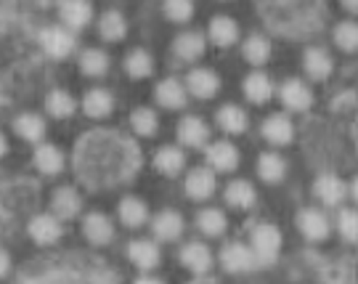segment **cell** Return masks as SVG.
I'll list each match as a JSON object with an SVG mask.
<instances>
[{
	"label": "cell",
	"instance_id": "cell-29",
	"mask_svg": "<svg viewBox=\"0 0 358 284\" xmlns=\"http://www.w3.org/2000/svg\"><path fill=\"white\" fill-rule=\"evenodd\" d=\"M120 220L128 226V229H138L149 220V207L143 205L138 197H125L120 202Z\"/></svg>",
	"mask_w": 358,
	"mask_h": 284
},
{
	"label": "cell",
	"instance_id": "cell-40",
	"mask_svg": "<svg viewBox=\"0 0 358 284\" xmlns=\"http://www.w3.org/2000/svg\"><path fill=\"white\" fill-rule=\"evenodd\" d=\"M334 43L337 48L345 53H356L358 48V27L353 22H343L334 27Z\"/></svg>",
	"mask_w": 358,
	"mask_h": 284
},
{
	"label": "cell",
	"instance_id": "cell-30",
	"mask_svg": "<svg viewBox=\"0 0 358 284\" xmlns=\"http://www.w3.org/2000/svg\"><path fill=\"white\" fill-rule=\"evenodd\" d=\"M257 176L266 183H279L287 176V162L276 152H266L257 159Z\"/></svg>",
	"mask_w": 358,
	"mask_h": 284
},
{
	"label": "cell",
	"instance_id": "cell-45",
	"mask_svg": "<svg viewBox=\"0 0 358 284\" xmlns=\"http://www.w3.org/2000/svg\"><path fill=\"white\" fill-rule=\"evenodd\" d=\"M6 152H8V141H6V136L0 133V157H6Z\"/></svg>",
	"mask_w": 358,
	"mask_h": 284
},
{
	"label": "cell",
	"instance_id": "cell-18",
	"mask_svg": "<svg viewBox=\"0 0 358 284\" xmlns=\"http://www.w3.org/2000/svg\"><path fill=\"white\" fill-rule=\"evenodd\" d=\"M205 48H207L205 35H199V32H183L173 43V53L178 56L180 62H196V59H202Z\"/></svg>",
	"mask_w": 358,
	"mask_h": 284
},
{
	"label": "cell",
	"instance_id": "cell-32",
	"mask_svg": "<svg viewBox=\"0 0 358 284\" xmlns=\"http://www.w3.org/2000/svg\"><path fill=\"white\" fill-rule=\"evenodd\" d=\"M255 186L250 181H231L229 189H226V202L231 207H236V210H250L255 205Z\"/></svg>",
	"mask_w": 358,
	"mask_h": 284
},
{
	"label": "cell",
	"instance_id": "cell-17",
	"mask_svg": "<svg viewBox=\"0 0 358 284\" xmlns=\"http://www.w3.org/2000/svg\"><path fill=\"white\" fill-rule=\"evenodd\" d=\"M180 263L194 274H207L213 269V253L202 242H189L180 250Z\"/></svg>",
	"mask_w": 358,
	"mask_h": 284
},
{
	"label": "cell",
	"instance_id": "cell-31",
	"mask_svg": "<svg viewBox=\"0 0 358 284\" xmlns=\"http://www.w3.org/2000/svg\"><path fill=\"white\" fill-rule=\"evenodd\" d=\"M217 125L226 130V133H244L247 130V112L236 104H226L217 109Z\"/></svg>",
	"mask_w": 358,
	"mask_h": 284
},
{
	"label": "cell",
	"instance_id": "cell-46",
	"mask_svg": "<svg viewBox=\"0 0 358 284\" xmlns=\"http://www.w3.org/2000/svg\"><path fill=\"white\" fill-rule=\"evenodd\" d=\"M136 284H162L159 279H154V276H143V279H138Z\"/></svg>",
	"mask_w": 358,
	"mask_h": 284
},
{
	"label": "cell",
	"instance_id": "cell-22",
	"mask_svg": "<svg viewBox=\"0 0 358 284\" xmlns=\"http://www.w3.org/2000/svg\"><path fill=\"white\" fill-rule=\"evenodd\" d=\"M83 109H85V115L93 117V120H103V117L112 115V109H115V96L109 91H103V88H93V91L85 93Z\"/></svg>",
	"mask_w": 358,
	"mask_h": 284
},
{
	"label": "cell",
	"instance_id": "cell-2",
	"mask_svg": "<svg viewBox=\"0 0 358 284\" xmlns=\"http://www.w3.org/2000/svg\"><path fill=\"white\" fill-rule=\"evenodd\" d=\"M250 250L255 260H263V263H271L276 260L279 250H282V232L271 223H260L252 232V239H250Z\"/></svg>",
	"mask_w": 358,
	"mask_h": 284
},
{
	"label": "cell",
	"instance_id": "cell-6",
	"mask_svg": "<svg viewBox=\"0 0 358 284\" xmlns=\"http://www.w3.org/2000/svg\"><path fill=\"white\" fill-rule=\"evenodd\" d=\"M40 43H43L45 53H51L53 59H64V56H69V53L75 51V38H72V32L64 29V27H48V29H43L40 32Z\"/></svg>",
	"mask_w": 358,
	"mask_h": 284
},
{
	"label": "cell",
	"instance_id": "cell-20",
	"mask_svg": "<svg viewBox=\"0 0 358 284\" xmlns=\"http://www.w3.org/2000/svg\"><path fill=\"white\" fill-rule=\"evenodd\" d=\"M90 19H93L90 0H66L62 6V22L66 24V29H83L90 24Z\"/></svg>",
	"mask_w": 358,
	"mask_h": 284
},
{
	"label": "cell",
	"instance_id": "cell-39",
	"mask_svg": "<svg viewBox=\"0 0 358 284\" xmlns=\"http://www.w3.org/2000/svg\"><path fill=\"white\" fill-rule=\"evenodd\" d=\"M45 109H48V115L51 117H59V120H64V117H72L77 109L75 99L69 96L66 91H53L48 99H45Z\"/></svg>",
	"mask_w": 358,
	"mask_h": 284
},
{
	"label": "cell",
	"instance_id": "cell-35",
	"mask_svg": "<svg viewBox=\"0 0 358 284\" xmlns=\"http://www.w3.org/2000/svg\"><path fill=\"white\" fill-rule=\"evenodd\" d=\"M125 72H128L133 80H143L149 78L154 72V62H152V53H146L143 48H136L125 56Z\"/></svg>",
	"mask_w": 358,
	"mask_h": 284
},
{
	"label": "cell",
	"instance_id": "cell-12",
	"mask_svg": "<svg viewBox=\"0 0 358 284\" xmlns=\"http://www.w3.org/2000/svg\"><path fill=\"white\" fill-rule=\"evenodd\" d=\"M215 173L210 168H194L189 173V178H186V194L196 199V202H202V199H210L213 194H215Z\"/></svg>",
	"mask_w": 358,
	"mask_h": 284
},
{
	"label": "cell",
	"instance_id": "cell-23",
	"mask_svg": "<svg viewBox=\"0 0 358 284\" xmlns=\"http://www.w3.org/2000/svg\"><path fill=\"white\" fill-rule=\"evenodd\" d=\"M186 99H189L186 85L178 83V80L167 78L157 85V101L162 104L165 109H183V106H186Z\"/></svg>",
	"mask_w": 358,
	"mask_h": 284
},
{
	"label": "cell",
	"instance_id": "cell-19",
	"mask_svg": "<svg viewBox=\"0 0 358 284\" xmlns=\"http://www.w3.org/2000/svg\"><path fill=\"white\" fill-rule=\"evenodd\" d=\"M303 66H306L308 78L313 80H327L329 75H332L334 69V62L332 56L324 51V48H319V45H313V48H308L306 56H303Z\"/></svg>",
	"mask_w": 358,
	"mask_h": 284
},
{
	"label": "cell",
	"instance_id": "cell-14",
	"mask_svg": "<svg viewBox=\"0 0 358 284\" xmlns=\"http://www.w3.org/2000/svg\"><path fill=\"white\" fill-rule=\"evenodd\" d=\"M260 130H263V139L268 143H273V146H287V143H292V139H294V128L287 115L266 117V122H263Z\"/></svg>",
	"mask_w": 358,
	"mask_h": 284
},
{
	"label": "cell",
	"instance_id": "cell-13",
	"mask_svg": "<svg viewBox=\"0 0 358 284\" xmlns=\"http://www.w3.org/2000/svg\"><path fill=\"white\" fill-rule=\"evenodd\" d=\"M152 234L162 242H176L183 234V215L176 213V210H162L159 215H154Z\"/></svg>",
	"mask_w": 358,
	"mask_h": 284
},
{
	"label": "cell",
	"instance_id": "cell-38",
	"mask_svg": "<svg viewBox=\"0 0 358 284\" xmlns=\"http://www.w3.org/2000/svg\"><path fill=\"white\" fill-rule=\"evenodd\" d=\"M130 125H133V130H136L138 136L152 139L154 133L159 130V120H157V115H154L149 106H141V109H136V112L130 115Z\"/></svg>",
	"mask_w": 358,
	"mask_h": 284
},
{
	"label": "cell",
	"instance_id": "cell-27",
	"mask_svg": "<svg viewBox=\"0 0 358 284\" xmlns=\"http://www.w3.org/2000/svg\"><path fill=\"white\" fill-rule=\"evenodd\" d=\"M183 165H186V155L180 152L178 146H162L154 157V168L159 170L162 176H170V178L178 176Z\"/></svg>",
	"mask_w": 358,
	"mask_h": 284
},
{
	"label": "cell",
	"instance_id": "cell-28",
	"mask_svg": "<svg viewBox=\"0 0 358 284\" xmlns=\"http://www.w3.org/2000/svg\"><path fill=\"white\" fill-rule=\"evenodd\" d=\"M244 96L252 104H268L273 96V83L268 80V75L263 72H252L244 80Z\"/></svg>",
	"mask_w": 358,
	"mask_h": 284
},
{
	"label": "cell",
	"instance_id": "cell-26",
	"mask_svg": "<svg viewBox=\"0 0 358 284\" xmlns=\"http://www.w3.org/2000/svg\"><path fill=\"white\" fill-rule=\"evenodd\" d=\"M313 194L319 197L324 205H329V207H334V205H340L343 202V197H345V183L340 181L337 176H321L319 181H316V186H313Z\"/></svg>",
	"mask_w": 358,
	"mask_h": 284
},
{
	"label": "cell",
	"instance_id": "cell-8",
	"mask_svg": "<svg viewBox=\"0 0 358 284\" xmlns=\"http://www.w3.org/2000/svg\"><path fill=\"white\" fill-rule=\"evenodd\" d=\"M220 91V78L213 69H194L186 78V93H192L194 99H213Z\"/></svg>",
	"mask_w": 358,
	"mask_h": 284
},
{
	"label": "cell",
	"instance_id": "cell-44",
	"mask_svg": "<svg viewBox=\"0 0 358 284\" xmlns=\"http://www.w3.org/2000/svg\"><path fill=\"white\" fill-rule=\"evenodd\" d=\"M343 6H345L350 13H356L358 11V0H343Z\"/></svg>",
	"mask_w": 358,
	"mask_h": 284
},
{
	"label": "cell",
	"instance_id": "cell-36",
	"mask_svg": "<svg viewBox=\"0 0 358 284\" xmlns=\"http://www.w3.org/2000/svg\"><path fill=\"white\" fill-rule=\"evenodd\" d=\"M80 69L88 78H103L109 72V56L103 51H99V48H88V51L80 56Z\"/></svg>",
	"mask_w": 358,
	"mask_h": 284
},
{
	"label": "cell",
	"instance_id": "cell-43",
	"mask_svg": "<svg viewBox=\"0 0 358 284\" xmlns=\"http://www.w3.org/2000/svg\"><path fill=\"white\" fill-rule=\"evenodd\" d=\"M8 271H11V255L0 247V279H3V276H8Z\"/></svg>",
	"mask_w": 358,
	"mask_h": 284
},
{
	"label": "cell",
	"instance_id": "cell-4",
	"mask_svg": "<svg viewBox=\"0 0 358 284\" xmlns=\"http://www.w3.org/2000/svg\"><path fill=\"white\" fill-rule=\"evenodd\" d=\"M242 157L236 152V146L229 141H215L207 146V165L215 173H231V170L239 168Z\"/></svg>",
	"mask_w": 358,
	"mask_h": 284
},
{
	"label": "cell",
	"instance_id": "cell-33",
	"mask_svg": "<svg viewBox=\"0 0 358 284\" xmlns=\"http://www.w3.org/2000/svg\"><path fill=\"white\" fill-rule=\"evenodd\" d=\"M196 226L205 236H223L229 220H226V213L223 210H215V207H207L196 215Z\"/></svg>",
	"mask_w": 358,
	"mask_h": 284
},
{
	"label": "cell",
	"instance_id": "cell-21",
	"mask_svg": "<svg viewBox=\"0 0 358 284\" xmlns=\"http://www.w3.org/2000/svg\"><path fill=\"white\" fill-rule=\"evenodd\" d=\"M35 168L43 176H59L64 170V152L51 146V143H40L35 149Z\"/></svg>",
	"mask_w": 358,
	"mask_h": 284
},
{
	"label": "cell",
	"instance_id": "cell-9",
	"mask_svg": "<svg viewBox=\"0 0 358 284\" xmlns=\"http://www.w3.org/2000/svg\"><path fill=\"white\" fill-rule=\"evenodd\" d=\"M83 234H85V239H88L90 245L101 247L115 239V226H112V220L106 218L103 213H88L83 218Z\"/></svg>",
	"mask_w": 358,
	"mask_h": 284
},
{
	"label": "cell",
	"instance_id": "cell-7",
	"mask_svg": "<svg viewBox=\"0 0 358 284\" xmlns=\"http://www.w3.org/2000/svg\"><path fill=\"white\" fill-rule=\"evenodd\" d=\"M297 229L303 232L308 242H324L327 236H329V218L321 213V210H303L300 215H297Z\"/></svg>",
	"mask_w": 358,
	"mask_h": 284
},
{
	"label": "cell",
	"instance_id": "cell-34",
	"mask_svg": "<svg viewBox=\"0 0 358 284\" xmlns=\"http://www.w3.org/2000/svg\"><path fill=\"white\" fill-rule=\"evenodd\" d=\"M99 32L106 43H120L128 32V22L120 11H106L101 16V24H99Z\"/></svg>",
	"mask_w": 358,
	"mask_h": 284
},
{
	"label": "cell",
	"instance_id": "cell-42",
	"mask_svg": "<svg viewBox=\"0 0 358 284\" xmlns=\"http://www.w3.org/2000/svg\"><path fill=\"white\" fill-rule=\"evenodd\" d=\"M337 229H340V236L345 239L348 245H356V239H358L356 210H343L340 218H337Z\"/></svg>",
	"mask_w": 358,
	"mask_h": 284
},
{
	"label": "cell",
	"instance_id": "cell-37",
	"mask_svg": "<svg viewBox=\"0 0 358 284\" xmlns=\"http://www.w3.org/2000/svg\"><path fill=\"white\" fill-rule=\"evenodd\" d=\"M244 59L255 66L266 64V62L271 59L268 38H263V35H252V38H247V43H244Z\"/></svg>",
	"mask_w": 358,
	"mask_h": 284
},
{
	"label": "cell",
	"instance_id": "cell-41",
	"mask_svg": "<svg viewBox=\"0 0 358 284\" xmlns=\"http://www.w3.org/2000/svg\"><path fill=\"white\" fill-rule=\"evenodd\" d=\"M165 16L176 24H186L194 16V0H165Z\"/></svg>",
	"mask_w": 358,
	"mask_h": 284
},
{
	"label": "cell",
	"instance_id": "cell-24",
	"mask_svg": "<svg viewBox=\"0 0 358 284\" xmlns=\"http://www.w3.org/2000/svg\"><path fill=\"white\" fill-rule=\"evenodd\" d=\"M13 130H16V136L19 139H24L29 143H40L45 139V120L40 115H32V112H27V115H19L13 120Z\"/></svg>",
	"mask_w": 358,
	"mask_h": 284
},
{
	"label": "cell",
	"instance_id": "cell-25",
	"mask_svg": "<svg viewBox=\"0 0 358 284\" xmlns=\"http://www.w3.org/2000/svg\"><path fill=\"white\" fill-rule=\"evenodd\" d=\"M210 40L215 43L217 48H229L239 40V24L229 16H215L210 22Z\"/></svg>",
	"mask_w": 358,
	"mask_h": 284
},
{
	"label": "cell",
	"instance_id": "cell-10",
	"mask_svg": "<svg viewBox=\"0 0 358 284\" xmlns=\"http://www.w3.org/2000/svg\"><path fill=\"white\" fill-rule=\"evenodd\" d=\"M279 96H282V104L292 112H306L313 104V93L308 88L303 80H287L282 88H279Z\"/></svg>",
	"mask_w": 358,
	"mask_h": 284
},
{
	"label": "cell",
	"instance_id": "cell-15",
	"mask_svg": "<svg viewBox=\"0 0 358 284\" xmlns=\"http://www.w3.org/2000/svg\"><path fill=\"white\" fill-rule=\"evenodd\" d=\"M53 215L62 220H72L80 215V207H83V199H80V194L77 189L72 186H62V189H56L53 192Z\"/></svg>",
	"mask_w": 358,
	"mask_h": 284
},
{
	"label": "cell",
	"instance_id": "cell-1",
	"mask_svg": "<svg viewBox=\"0 0 358 284\" xmlns=\"http://www.w3.org/2000/svg\"><path fill=\"white\" fill-rule=\"evenodd\" d=\"M77 173L93 189L115 186L130 178L138 168L136 146L112 133H90L77 146Z\"/></svg>",
	"mask_w": 358,
	"mask_h": 284
},
{
	"label": "cell",
	"instance_id": "cell-16",
	"mask_svg": "<svg viewBox=\"0 0 358 284\" xmlns=\"http://www.w3.org/2000/svg\"><path fill=\"white\" fill-rule=\"evenodd\" d=\"M128 258L141 269V271H152L159 266V247L154 245L152 239H136V242H130L128 245Z\"/></svg>",
	"mask_w": 358,
	"mask_h": 284
},
{
	"label": "cell",
	"instance_id": "cell-11",
	"mask_svg": "<svg viewBox=\"0 0 358 284\" xmlns=\"http://www.w3.org/2000/svg\"><path fill=\"white\" fill-rule=\"evenodd\" d=\"M178 141L183 146H192V149H199L210 141V128L202 117H183L178 122Z\"/></svg>",
	"mask_w": 358,
	"mask_h": 284
},
{
	"label": "cell",
	"instance_id": "cell-5",
	"mask_svg": "<svg viewBox=\"0 0 358 284\" xmlns=\"http://www.w3.org/2000/svg\"><path fill=\"white\" fill-rule=\"evenodd\" d=\"M220 263H223L226 271L244 274L255 266V255H252V250L247 245H242V242H229V245L220 250Z\"/></svg>",
	"mask_w": 358,
	"mask_h": 284
},
{
	"label": "cell",
	"instance_id": "cell-3",
	"mask_svg": "<svg viewBox=\"0 0 358 284\" xmlns=\"http://www.w3.org/2000/svg\"><path fill=\"white\" fill-rule=\"evenodd\" d=\"M27 232L32 236V242H38L40 247H48V245H56L62 239L64 229H62V220L56 218V215L40 213V215H35V218L29 220Z\"/></svg>",
	"mask_w": 358,
	"mask_h": 284
}]
</instances>
